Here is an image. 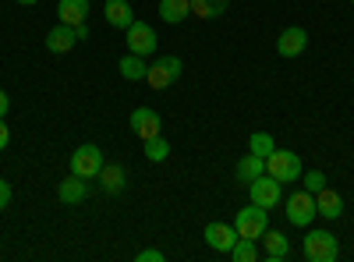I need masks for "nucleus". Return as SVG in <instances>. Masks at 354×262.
<instances>
[{
    "instance_id": "obj_10",
    "label": "nucleus",
    "mask_w": 354,
    "mask_h": 262,
    "mask_svg": "<svg viewBox=\"0 0 354 262\" xmlns=\"http://www.w3.org/2000/svg\"><path fill=\"white\" fill-rule=\"evenodd\" d=\"M262 259L266 262H287L290 259V238L280 234V230L266 227V234H262Z\"/></svg>"
},
{
    "instance_id": "obj_17",
    "label": "nucleus",
    "mask_w": 354,
    "mask_h": 262,
    "mask_svg": "<svg viewBox=\"0 0 354 262\" xmlns=\"http://www.w3.org/2000/svg\"><path fill=\"white\" fill-rule=\"evenodd\" d=\"M103 18H106V25H113V28H128V25L135 21V11H131L128 0H106Z\"/></svg>"
},
{
    "instance_id": "obj_25",
    "label": "nucleus",
    "mask_w": 354,
    "mask_h": 262,
    "mask_svg": "<svg viewBox=\"0 0 354 262\" xmlns=\"http://www.w3.org/2000/svg\"><path fill=\"white\" fill-rule=\"evenodd\" d=\"M145 156H149L153 163H163L170 156V142L163 135H153V138H145Z\"/></svg>"
},
{
    "instance_id": "obj_13",
    "label": "nucleus",
    "mask_w": 354,
    "mask_h": 262,
    "mask_svg": "<svg viewBox=\"0 0 354 262\" xmlns=\"http://www.w3.org/2000/svg\"><path fill=\"white\" fill-rule=\"evenodd\" d=\"M57 198H61L64 206H82V202L88 198V181L78 178V174H71V178H64L61 185H57Z\"/></svg>"
},
{
    "instance_id": "obj_18",
    "label": "nucleus",
    "mask_w": 354,
    "mask_h": 262,
    "mask_svg": "<svg viewBox=\"0 0 354 262\" xmlns=\"http://www.w3.org/2000/svg\"><path fill=\"white\" fill-rule=\"evenodd\" d=\"M96 181L103 185V191L117 195V191H124L128 174H124V167H117V163H103V170H100V178H96Z\"/></svg>"
},
{
    "instance_id": "obj_23",
    "label": "nucleus",
    "mask_w": 354,
    "mask_h": 262,
    "mask_svg": "<svg viewBox=\"0 0 354 262\" xmlns=\"http://www.w3.org/2000/svg\"><path fill=\"white\" fill-rule=\"evenodd\" d=\"M230 255H234V262H255L262 252H259V245L252 238H238V241H234V248H230Z\"/></svg>"
},
{
    "instance_id": "obj_7",
    "label": "nucleus",
    "mask_w": 354,
    "mask_h": 262,
    "mask_svg": "<svg viewBox=\"0 0 354 262\" xmlns=\"http://www.w3.org/2000/svg\"><path fill=\"white\" fill-rule=\"evenodd\" d=\"M248 198L255 202V206H262V209H273V206L283 202V185L277 178H270V174H262V178H255L248 185Z\"/></svg>"
},
{
    "instance_id": "obj_8",
    "label": "nucleus",
    "mask_w": 354,
    "mask_h": 262,
    "mask_svg": "<svg viewBox=\"0 0 354 262\" xmlns=\"http://www.w3.org/2000/svg\"><path fill=\"white\" fill-rule=\"evenodd\" d=\"M124 36H128V53H138V57H149V53H156V46H160L153 25H145V21H138V18L124 28Z\"/></svg>"
},
{
    "instance_id": "obj_16",
    "label": "nucleus",
    "mask_w": 354,
    "mask_h": 262,
    "mask_svg": "<svg viewBox=\"0 0 354 262\" xmlns=\"http://www.w3.org/2000/svg\"><path fill=\"white\" fill-rule=\"evenodd\" d=\"M88 0H61V4H57V18H61L64 25H85V18H88Z\"/></svg>"
},
{
    "instance_id": "obj_1",
    "label": "nucleus",
    "mask_w": 354,
    "mask_h": 262,
    "mask_svg": "<svg viewBox=\"0 0 354 262\" xmlns=\"http://www.w3.org/2000/svg\"><path fill=\"white\" fill-rule=\"evenodd\" d=\"M266 174L270 178H277L280 185H294V181H301V156L298 153H290V149H273L270 156H266Z\"/></svg>"
},
{
    "instance_id": "obj_22",
    "label": "nucleus",
    "mask_w": 354,
    "mask_h": 262,
    "mask_svg": "<svg viewBox=\"0 0 354 262\" xmlns=\"http://www.w3.org/2000/svg\"><path fill=\"white\" fill-rule=\"evenodd\" d=\"M227 8H230V0H192V15H195V18H202V21L220 18Z\"/></svg>"
},
{
    "instance_id": "obj_28",
    "label": "nucleus",
    "mask_w": 354,
    "mask_h": 262,
    "mask_svg": "<svg viewBox=\"0 0 354 262\" xmlns=\"http://www.w3.org/2000/svg\"><path fill=\"white\" fill-rule=\"evenodd\" d=\"M11 195H15V191H11V185H8V181H0V213H4V209L11 206Z\"/></svg>"
},
{
    "instance_id": "obj_3",
    "label": "nucleus",
    "mask_w": 354,
    "mask_h": 262,
    "mask_svg": "<svg viewBox=\"0 0 354 262\" xmlns=\"http://www.w3.org/2000/svg\"><path fill=\"white\" fill-rule=\"evenodd\" d=\"M305 259L308 262H337L340 259V241L330 230H308L305 234Z\"/></svg>"
},
{
    "instance_id": "obj_14",
    "label": "nucleus",
    "mask_w": 354,
    "mask_h": 262,
    "mask_svg": "<svg viewBox=\"0 0 354 262\" xmlns=\"http://www.w3.org/2000/svg\"><path fill=\"white\" fill-rule=\"evenodd\" d=\"M315 209H319V216H326V220H340V216H344V198H340V191H333V188L315 191Z\"/></svg>"
},
{
    "instance_id": "obj_11",
    "label": "nucleus",
    "mask_w": 354,
    "mask_h": 262,
    "mask_svg": "<svg viewBox=\"0 0 354 262\" xmlns=\"http://www.w3.org/2000/svg\"><path fill=\"white\" fill-rule=\"evenodd\" d=\"M305 46H308V32L305 28H298V25H290V28H283L280 32V39H277V53L280 57H301L305 53Z\"/></svg>"
},
{
    "instance_id": "obj_29",
    "label": "nucleus",
    "mask_w": 354,
    "mask_h": 262,
    "mask_svg": "<svg viewBox=\"0 0 354 262\" xmlns=\"http://www.w3.org/2000/svg\"><path fill=\"white\" fill-rule=\"evenodd\" d=\"M4 121H8V118H0V153H4V149H8V142H11V128H8Z\"/></svg>"
},
{
    "instance_id": "obj_15",
    "label": "nucleus",
    "mask_w": 354,
    "mask_h": 262,
    "mask_svg": "<svg viewBox=\"0 0 354 262\" xmlns=\"http://www.w3.org/2000/svg\"><path fill=\"white\" fill-rule=\"evenodd\" d=\"M75 43H78L75 28H71V25H64V21L46 32V50H50V53H68V50H75Z\"/></svg>"
},
{
    "instance_id": "obj_33",
    "label": "nucleus",
    "mask_w": 354,
    "mask_h": 262,
    "mask_svg": "<svg viewBox=\"0 0 354 262\" xmlns=\"http://www.w3.org/2000/svg\"><path fill=\"white\" fill-rule=\"evenodd\" d=\"M351 4H354V0H351Z\"/></svg>"
},
{
    "instance_id": "obj_19",
    "label": "nucleus",
    "mask_w": 354,
    "mask_h": 262,
    "mask_svg": "<svg viewBox=\"0 0 354 262\" xmlns=\"http://www.w3.org/2000/svg\"><path fill=\"white\" fill-rule=\"evenodd\" d=\"M121 78H128V82H145V75H149V57H138V53H128V57H121Z\"/></svg>"
},
{
    "instance_id": "obj_12",
    "label": "nucleus",
    "mask_w": 354,
    "mask_h": 262,
    "mask_svg": "<svg viewBox=\"0 0 354 262\" xmlns=\"http://www.w3.org/2000/svg\"><path fill=\"white\" fill-rule=\"evenodd\" d=\"M234 241H238V230H234L230 223H220V220L205 223V245H209L213 252H230Z\"/></svg>"
},
{
    "instance_id": "obj_21",
    "label": "nucleus",
    "mask_w": 354,
    "mask_h": 262,
    "mask_svg": "<svg viewBox=\"0 0 354 262\" xmlns=\"http://www.w3.org/2000/svg\"><path fill=\"white\" fill-rule=\"evenodd\" d=\"M234 174H238V181L252 185L255 178H262V174H266V160H262V156H255V153H248V156H241V160H238Z\"/></svg>"
},
{
    "instance_id": "obj_5",
    "label": "nucleus",
    "mask_w": 354,
    "mask_h": 262,
    "mask_svg": "<svg viewBox=\"0 0 354 262\" xmlns=\"http://www.w3.org/2000/svg\"><path fill=\"white\" fill-rule=\"evenodd\" d=\"M266 227H270V209H262V206H245L238 216H234V230H238V238H252L259 241L266 234Z\"/></svg>"
},
{
    "instance_id": "obj_4",
    "label": "nucleus",
    "mask_w": 354,
    "mask_h": 262,
    "mask_svg": "<svg viewBox=\"0 0 354 262\" xmlns=\"http://www.w3.org/2000/svg\"><path fill=\"white\" fill-rule=\"evenodd\" d=\"M103 163H106L103 160V149H100V145H93V142L78 145V149L71 153V174H78V178H85V181H96Z\"/></svg>"
},
{
    "instance_id": "obj_30",
    "label": "nucleus",
    "mask_w": 354,
    "mask_h": 262,
    "mask_svg": "<svg viewBox=\"0 0 354 262\" xmlns=\"http://www.w3.org/2000/svg\"><path fill=\"white\" fill-rule=\"evenodd\" d=\"M8 110H11V96L0 89V118H8Z\"/></svg>"
},
{
    "instance_id": "obj_27",
    "label": "nucleus",
    "mask_w": 354,
    "mask_h": 262,
    "mask_svg": "<svg viewBox=\"0 0 354 262\" xmlns=\"http://www.w3.org/2000/svg\"><path fill=\"white\" fill-rule=\"evenodd\" d=\"M163 259H167V255H163L160 248H142V252H138V262H163Z\"/></svg>"
},
{
    "instance_id": "obj_6",
    "label": "nucleus",
    "mask_w": 354,
    "mask_h": 262,
    "mask_svg": "<svg viewBox=\"0 0 354 262\" xmlns=\"http://www.w3.org/2000/svg\"><path fill=\"white\" fill-rule=\"evenodd\" d=\"M181 71H185V64L177 61V57H156V61L149 64V75H145V82H149V89L163 93V89H170V85L181 78Z\"/></svg>"
},
{
    "instance_id": "obj_2",
    "label": "nucleus",
    "mask_w": 354,
    "mask_h": 262,
    "mask_svg": "<svg viewBox=\"0 0 354 262\" xmlns=\"http://www.w3.org/2000/svg\"><path fill=\"white\" fill-rule=\"evenodd\" d=\"M283 216L290 220V227H312V220L319 216V209H315V195L312 191H290L287 198H283Z\"/></svg>"
},
{
    "instance_id": "obj_20",
    "label": "nucleus",
    "mask_w": 354,
    "mask_h": 262,
    "mask_svg": "<svg viewBox=\"0 0 354 262\" xmlns=\"http://www.w3.org/2000/svg\"><path fill=\"white\" fill-rule=\"evenodd\" d=\"M160 18L167 25H181L185 18H192V0H160Z\"/></svg>"
},
{
    "instance_id": "obj_24",
    "label": "nucleus",
    "mask_w": 354,
    "mask_h": 262,
    "mask_svg": "<svg viewBox=\"0 0 354 262\" xmlns=\"http://www.w3.org/2000/svg\"><path fill=\"white\" fill-rule=\"evenodd\" d=\"M273 149H277V142H273L270 131H255V135L248 138V153H255V156H262V160L270 156Z\"/></svg>"
},
{
    "instance_id": "obj_31",
    "label": "nucleus",
    "mask_w": 354,
    "mask_h": 262,
    "mask_svg": "<svg viewBox=\"0 0 354 262\" xmlns=\"http://www.w3.org/2000/svg\"><path fill=\"white\" fill-rule=\"evenodd\" d=\"M75 36L78 39H88V25H75Z\"/></svg>"
},
{
    "instance_id": "obj_32",
    "label": "nucleus",
    "mask_w": 354,
    "mask_h": 262,
    "mask_svg": "<svg viewBox=\"0 0 354 262\" xmlns=\"http://www.w3.org/2000/svg\"><path fill=\"white\" fill-rule=\"evenodd\" d=\"M18 4H21V8H32V4H39V0H18Z\"/></svg>"
},
{
    "instance_id": "obj_26",
    "label": "nucleus",
    "mask_w": 354,
    "mask_h": 262,
    "mask_svg": "<svg viewBox=\"0 0 354 262\" xmlns=\"http://www.w3.org/2000/svg\"><path fill=\"white\" fill-rule=\"evenodd\" d=\"M301 181H305V191H322V188H326V174H322V170H308V174H301Z\"/></svg>"
},
{
    "instance_id": "obj_9",
    "label": "nucleus",
    "mask_w": 354,
    "mask_h": 262,
    "mask_svg": "<svg viewBox=\"0 0 354 262\" xmlns=\"http://www.w3.org/2000/svg\"><path fill=\"white\" fill-rule=\"evenodd\" d=\"M131 131L145 142V138H153V135H163V118L153 110V106H138L135 113H131Z\"/></svg>"
}]
</instances>
